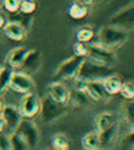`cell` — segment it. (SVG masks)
Returning <instances> with one entry per match:
<instances>
[{
    "label": "cell",
    "instance_id": "6da1fadb",
    "mask_svg": "<svg viewBox=\"0 0 134 150\" xmlns=\"http://www.w3.org/2000/svg\"><path fill=\"white\" fill-rule=\"evenodd\" d=\"M97 38H99V43L110 50H115L117 48H121L128 41L129 33L126 28L110 23L103 25L99 28L97 32Z\"/></svg>",
    "mask_w": 134,
    "mask_h": 150
},
{
    "label": "cell",
    "instance_id": "7a4b0ae2",
    "mask_svg": "<svg viewBox=\"0 0 134 150\" xmlns=\"http://www.w3.org/2000/svg\"><path fill=\"white\" fill-rule=\"evenodd\" d=\"M111 74H113L112 67L87 57L84 58L77 78L85 81H102Z\"/></svg>",
    "mask_w": 134,
    "mask_h": 150
},
{
    "label": "cell",
    "instance_id": "3957f363",
    "mask_svg": "<svg viewBox=\"0 0 134 150\" xmlns=\"http://www.w3.org/2000/svg\"><path fill=\"white\" fill-rule=\"evenodd\" d=\"M67 113V106L52 100L48 95L44 96L41 99V107H40V118L46 124L55 123L62 119Z\"/></svg>",
    "mask_w": 134,
    "mask_h": 150
},
{
    "label": "cell",
    "instance_id": "277c9868",
    "mask_svg": "<svg viewBox=\"0 0 134 150\" xmlns=\"http://www.w3.org/2000/svg\"><path fill=\"white\" fill-rule=\"evenodd\" d=\"M83 61H84V58L78 57L75 55L67 58L59 64L54 74V77L60 81L73 80L79 74Z\"/></svg>",
    "mask_w": 134,
    "mask_h": 150
},
{
    "label": "cell",
    "instance_id": "5b68a950",
    "mask_svg": "<svg viewBox=\"0 0 134 150\" xmlns=\"http://www.w3.org/2000/svg\"><path fill=\"white\" fill-rule=\"evenodd\" d=\"M17 133H19L21 137L28 143L30 149L35 148L38 146L40 142V130L32 119L22 118L19 122L16 129L14 130Z\"/></svg>",
    "mask_w": 134,
    "mask_h": 150
},
{
    "label": "cell",
    "instance_id": "8992f818",
    "mask_svg": "<svg viewBox=\"0 0 134 150\" xmlns=\"http://www.w3.org/2000/svg\"><path fill=\"white\" fill-rule=\"evenodd\" d=\"M88 58L97 61V62L102 63V64L108 65L110 67H113L117 63V58L114 54V50L106 47L99 42L89 44Z\"/></svg>",
    "mask_w": 134,
    "mask_h": 150
},
{
    "label": "cell",
    "instance_id": "52a82bcc",
    "mask_svg": "<svg viewBox=\"0 0 134 150\" xmlns=\"http://www.w3.org/2000/svg\"><path fill=\"white\" fill-rule=\"evenodd\" d=\"M40 107H41V99L34 91H30L23 95L18 108L22 118L32 119L39 115Z\"/></svg>",
    "mask_w": 134,
    "mask_h": 150
},
{
    "label": "cell",
    "instance_id": "ba28073f",
    "mask_svg": "<svg viewBox=\"0 0 134 150\" xmlns=\"http://www.w3.org/2000/svg\"><path fill=\"white\" fill-rule=\"evenodd\" d=\"M36 84L32 80V76L23 71H13L11 75L10 88L21 95L34 91Z\"/></svg>",
    "mask_w": 134,
    "mask_h": 150
},
{
    "label": "cell",
    "instance_id": "9c48e42d",
    "mask_svg": "<svg viewBox=\"0 0 134 150\" xmlns=\"http://www.w3.org/2000/svg\"><path fill=\"white\" fill-rule=\"evenodd\" d=\"M47 95L56 102L62 104V105H68V101L70 97V89L68 86L63 83V81H54L50 82L46 86Z\"/></svg>",
    "mask_w": 134,
    "mask_h": 150
},
{
    "label": "cell",
    "instance_id": "30bf717a",
    "mask_svg": "<svg viewBox=\"0 0 134 150\" xmlns=\"http://www.w3.org/2000/svg\"><path fill=\"white\" fill-rule=\"evenodd\" d=\"M42 65V55L37 50H28L20 67L23 73L32 76L38 73Z\"/></svg>",
    "mask_w": 134,
    "mask_h": 150
},
{
    "label": "cell",
    "instance_id": "8fae6325",
    "mask_svg": "<svg viewBox=\"0 0 134 150\" xmlns=\"http://www.w3.org/2000/svg\"><path fill=\"white\" fill-rule=\"evenodd\" d=\"M111 24L117 25L127 30L134 28V4H130L119 11L111 18Z\"/></svg>",
    "mask_w": 134,
    "mask_h": 150
},
{
    "label": "cell",
    "instance_id": "7c38bea8",
    "mask_svg": "<svg viewBox=\"0 0 134 150\" xmlns=\"http://www.w3.org/2000/svg\"><path fill=\"white\" fill-rule=\"evenodd\" d=\"M84 91L92 102H105L111 97L106 93L102 81H86Z\"/></svg>",
    "mask_w": 134,
    "mask_h": 150
},
{
    "label": "cell",
    "instance_id": "4fadbf2b",
    "mask_svg": "<svg viewBox=\"0 0 134 150\" xmlns=\"http://www.w3.org/2000/svg\"><path fill=\"white\" fill-rule=\"evenodd\" d=\"M119 129H121V123L117 121L111 127L99 133L101 149H111L116 145L119 137Z\"/></svg>",
    "mask_w": 134,
    "mask_h": 150
},
{
    "label": "cell",
    "instance_id": "5bb4252c",
    "mask_svg": "<svg viewBox=\"0 0 134 150\" xmlns=\"http://www.w3.org/2000/svg\"><path fill=\"white\" fill-rule=\"evenodd\" d=\"M0 117L2 118L4 122L5 127H8L12 131L16 129L19 122L22 119V115L20 113L19 108L14 105H3V108L1 110Z\"/></svg>",
    "mask_w": 134,
    "mask_h": 150
},
{
    "label": "cell",
    "instance_id": "9a60e30c",
    "mask_svg": "<svg viewBox=\"0 0 134 150\" xmlns=\"http://www.w3.org/2000/svg\"><path fill=\"white\" fill-rule=\"evenodd\" d=\"M117 121L118 119L116 113L113 111H103L99 113L93 120V130L99 133H102L103 131L115 124Z\"/></svg>",
    "mask_w": 134,
    "mask_h": 150
},
{
    "label": "cell",
    "instance_id": "2e32d148",
    "mask_svg": "<svg viewBox=\"0 0 134 150\" xmlns=\"http://www.w3.org/2000/svg\"><path fill=\"white\" fill-rule=\"evenodd\" d=\"M5 36L14 41H22L26 37L28 30L23 26L21 23L16 22V21H8L5 22L2 28Z\"/></svg>",
    "mask_w": 134,
    "mask_h": 150
},
{
    "label": "cell",
    "instance_id": "e0dca14e",
    "mask_svg": "<svg viewBox=\"0 0 134 150\" xmlns=\"http://www.w3.org/2000/svg\"><path fill=\"white\" fill-rule=\"evenodd\" d=\"M121 115L127 131H134V99L125 100L121 106Z\"/></svg>",
    "mask_w": 134,
    "mask_h": 150
},
{
    "label": "cell",
    "instance_id": "ac0fdd59",
    "mask_svg": "<svg viewBox=\"0 0 134 150\" xmlns=\"http://www.w3.org/2000/svg\"><path fill=\"white\" fill-rule=\"evenodd\" d=\"M28 52V48L24 47V46H18V47L11 50L6 56V59H5L6 64L11 68H19L20 65L22 64Z\"/></svg>",
    "mask_w": 134,
    "mask_h": 150
},
{
    "label": "cell",
    "instance_id": "d6986e66",
    "mask_svg": "<svg viewBox=\"0 0 134 150\" xmlns=\"http://www.w3.org/2000/svg\"><path fill=\"white\" fill-rule=\"evenodd\" d=\"M102 84L108 95L114 96L119 93V89H121L123 84V80L118 75L113 73L105 78L104 80H102Z\"/></svg>",
    "mask_w": 134,
    "mask_h": 150
},
{
    "label": "cell",
    "instance_id": "ffe728a7",
    "mask_svg": "<svg viewBox=\"0 0 134 150\" xmlns=\"http://www.w3.org/2000/svg\"><path fill=\"white\" fill-rule=\"evenodd\" d=\"M91 102L92 101L90 100L85 91L77 89V88L70 89V97L68 104H71L75 107H85V106L89 105Z\"/></svg>",
    "mask_w": 134,
    "mask_h": 150
},
{
    "label": "cell",
    "instance_id": "44dd1931",
    "mask_svg": "<svg viewBox=\"0 0 134 150\" xmlns=\"http://www.w3.org/2000/svg\"><path fill=\"white\" fill-rule=\"evenodd\" d=\"M81 145L85 150H99L101 149L99 133L97 131H90L86 133L81 140Z\"/></svg>",
    "mask_w": 134,
    "mask_h": 150
},
{
    "label": "cell",
    "instance_id": "7402d4cb",
    "mask_svg": "<svg viewBox=\"0 0 134 150\" xmlns=\"http://www.w3.org/2000/svg\"><path fill=\"white\" fill-rule=\"evenodd\" d=\"M87 14H88L87 5L79 2L77 0H75V2H72L69 8H68V15H69V17L72 18V19H75V20H81V19L86 17Z\"/></svg>",
    "mask_w": 134,
    "mask_h": 150
},
{
    "label": "cell",
    "instance_id": "603a6c76",
    "mask_svg": "<svg viewBox=\"0 0 134 150\" xmlns=\"http://www.w3.org/2000/svg\"><path fill=\"white\" fill-rule=\"evenodd\" d=\"M50 144L52 148L56 150H68L70 147L69 139L65 133L62 132H58L52 135Z\"/></svg>",
    "mask_w": 134,
    "mask_h": 150
},
{
    "label": "cell",
    "instance_id": "cb8c5ba5",
    "mask_svg": "<svg viewBox=\"0 0 134 150\" xmlns=\"http://www.w3.org/2000/svg\"><path fill=\"white\" fill-rule=\"evenodd\" d=\"M8 139H10L11 143V148L12 150H28L30 149L28 143L25 142L24 139L17 133L16 131H12L8 134Z\"/></svg>",
    "mask_w": 134,
    "mask_h": 150
},
{
    "label": "cell",
    "instance_id": "d4e9b609",
    "mask_svg": "<svg viewBox=\"0 0 134 150\" xmlns=\"http://www.w3.org/2000/svg\"><path fill=\"white\" fill-rule=\"evenodd\" d=\"M13 70L10 67L2 66L0 69V96H2L10 88V80Z\"/></svg>",
    "mask_w": 134,
    "mask_h": 150
},
{
    "label": "cell",
    "instance_id": "484cf974",
    "mask_svg": "<svg viewBox=\"0 0 134 150\" xmlns=\"http://www.w3.org/2000/svg\"><path fill=\"white\" fill-rule=\"evenodd\" d=\"M93 37H95V32L91 28H88V26H82L75 32V38L78 41H81V42H89Z\"/></svg>",
    "mask_w": 134,
    "mask_h": 150
},
{
    "label": "cell",
    "instance_id": "4316f807",
    "mask_svg": "<svg viewBox=\"0 0 134 150\" xmlns=\"http://www.w3.org/2000/svg\"><path fill=\"white\" fill-rule=\"evenodd\" d=\"M72 52L73 55L78 56L81 58H86L88 57L89 54V44H87L86 42H81V41H77L72 46Z\"/></svg>",
    "mask_w": 134,
    "mask_h": 150
},
{
    "label": "cell",
    "instance_id": "83f0119b",
    "mask_svg": "<svg viewBox=\"0 0 134 150\" xmlns=\"http://www.w3.org/2000/svg\"><path fill=\"white\" fill-rule=\"evenodd\" d=\"M36 10H37V3L35 0H20L19 10H18L19 12L26 15H32Z\"/></svg>",
    "mask_w": 134,
    "mask_h": 150
},
{
    "label": "cell",
    "instance_id": "f1b7e54d",
    "mask_svg": "<svg viewBox=\"0 0 134 150\" xmlns=\"http://www.w3.org/2000/svg\"><path fill=\"white\" fill-rule=\"evenodd\" d=\"M118 93L124 98L125 100H132V99H134L133 82H123L122 87L119 89Z\"/></svg>",
    "mask_w": 134,
    "mask_h": 150
},
{
    "label": "cell",
    "instance_id": "f546056e",
    "mask_svg": "<svg viewBox=\"0 0 134 150\" xmlns=\"http://www.w3.org/2000/svg\"><path fill=\"white\" fill-rule=\"evenodd\" d=\"M20 0H2V6L8 13H15L19 10Z\"/></svg>",
    "mask_w": 134,
    "mask_h": 150
},
{
    "label": "cell",
    "instance_id": "4dcf8cb0",
    "mask_svg": "<svg viewBox=\"0 0 134 150\" xmlns=\"http://www.w3.org/2000/svg\"><path fill=\"white\" fill-rule=\"evenodd\" d=\"M122 146L126 149L134 150V131L126 132L125 137L122 139Z\"/></svg>",
    "mask_w": 134,
    "mask_h": 150
},
{
    "label": "cell",
    "instance_id": "1f68e13d",
    "mask_svg": "<svg viewBox=\"0 0 134 150\" xmlns=\"http://www.w3.org/2000/svg\"><path fill=\"white\" fill-rule=\"evenodd\" d=\"M0 150H12L8 134L0 132Z\"/></svg>",
    "mask_w": 134,
    "mask_h": 150
},
{
    "label": "cell",
    "instance_id": "d6a6232c",
    "mask_svg": "<svg viewBox=\"0 0 134 150\" xmlns=\"http://www.w3.org/2000/svg\"><path fill=\"white\" fill-rule=\"evenodd\" d=\"M77 1H79V2L87 5V6H88V5H91L92 3L95 2V0H77Z\"/></svg>",
    "mask_w": 134,
    "mask_h": 150
},
{
    "label": "cell",
    "instance_id": "836d02e7",
    "mask_svg": "<svg viewBox=\"0 0 134 150\" xmlns=\"http://www.w3.org/2000/svg\"><path fill=\"white\" fill-rule=\"evenodd\" d=\"M4 23H5V17L3 16L2 13H0V30L3 28Z\"/></svg>",
    "mask_w": 134,
    "mask_h": 150
},
{
    "label": "cell",
    "instance_id": "e575fe53",
    "mask_svg": "<svg viewBox=\"0 0 134 150\" xmlns=\"http://www.w3.org/2000/svg\"><path fill=\"white\" fill-rule=\"evenodd\" d=\"M5 128V125H4V122H3L2 118L0 117V132H2L3 129Z\"/></svg>",
    "mask_w": 134,
    "mask_h": 150
},
{
    "label": "cell",
    "instance_id": "d590c367",
    "mask_svg": "<svg viewBox=\"0 0 134 150\" xmlns=\"http://www.w3.org/2000/svg\"><path fill=\"white\" fill-rule=\"evenodd\" d=\"M3 101H2V98H1V96H0V113H1V110H2V108H3Z\"/></svg>",
    "mask_w": 134,
    "mask_h": 150
},
{
    "label": "cell",
    "instance_id": "8d00e7d4",
    "mask_svg": "<svg viewBox=\"0 0 134 150\" xmlns=\"http://www.w3.org/2000/svg\"><path fill=\"white\" fill-rule=\"evenodd\" d=\"M2 6V0H0V8Z\"/></svg>",
    "mask_w": 134,
    "mask_h": 150
},
{
    "label": "cell",
    "instance_id": "74e56055",
    "mask_svg": "<svg viewBox=\"0 0 134 150\" xmlns=\"http://www.w3.org/2000/svg\"><path fill=\"white\" fill-rule=\"evenodd\" d=\"M1 68H2V65H1V64H0V69H1Z\"/></svg>",
    "mask_w": 134,
    "mask_h": 150
},
{
    "label": "cell",
    "instance_id": "f35d334b",
    "mask_svg": "<svg viewBox=\"0 0 134 150\" xmlns=\"http://www.w3.org/2000/svg\"><path fill=\"white\" fill-rule=\"evenodd\" d=\"M95 1H101V0H95Z\"/></svg>",
    "mask_w": 134,
    "mask_h": 150
},
{
    "label": "cell",
    "instance_id": "ab89813d",
    "mask_svg": "<svg viewBox=\"0 0 134 150\" xmlns=\"http://www.w3.org/2000/svg\"><path fill=\"white\" fill-rule=\"evenodd\" d=\"M133 86H134V82H133Z\"/></svg>",
    "mask_w": 134,
    "mask_h": 150
}]
</instances>
